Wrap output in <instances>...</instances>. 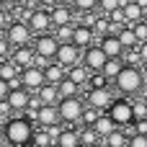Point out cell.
<instances>
[{
	"label": "cell",
	"mask_w": 147,
	"mask_h": 147,
	"mask_svg": "<svg viewBox=\"0 0 147 147\" xmlns=\"http://www.w3.org/2000/svg\"><path fill=\"white\" fill-rule=\"evenodd\" d=\"M59 41H57V36H52V34H44V36H39L36 39V44H34V52H36V57H41V59H57V54H59Z\"/></svg>",
	"instance_id": "6"
},
{
	"label": "cell",
	"mask_w": 147,
	"mask_h": 147,
	"mask_svg": "<svg viewBox=\"0 0 147 147\" xmlns=\"http://www.w3.org/2000/svg\"><path fill=\"white\" fill-rule=\"evenodd\" d=\"M34 127H31V121L26 119V116H16V119H10L8 124H5V140H8V145L13 147H26L34 142Z\"/></svg>",
	"instance_id": "1"
},
{
	"label": "cell",
	"mask_w": 147,
	"mask_h": 147,
	"mask_svg": "<svg viewBox=\"0 0 147 147\" xmlns=\"http://www.w3.org/2000/svg\"><path fill=\"white\" fill-rule=\"evenodd\" d=\"M18 78H21V70H18L10 59H3V65H0V80L13 83V80H18Z\"/></svg>",
	"instance_id": "21"
},
{
	"label": "cell",
	"mask_w": 147,
	"mask_h": 147,
	"mask_svg": "<svg viewBox=\"0 0 147 147\" xmlns=\"http://www.w3.org/2000/svg\"><path fill=\"white\" fill-rule=\"evenodd\" d=\"M98 47L103 49V54L109 57V59H124V54H127V49H124V44H121V39L119 36H106V39H101L98 41Z\"/></svg>",
	"instance_id": "11"
},
{
	"label": "cell",
	"mask_w": 147,
	"mask_h": 147,
	"mask_svg": "<svg viewBox=\"0 0 147 147\" xmlns=\"http://www.w3.org/2000/svg\"><path fill=\"white\" fill-rule=\"evenodd\" d=\"M124 13H127V23L137 26L147 16V3H124Z\"/></svg>",
	"instance_id": "15"
},
{
	"label": "cell",
	"mask_w": 147,
	"mask_h": 147,
	"mask_svg": "<svg viewBox=\"0 0 147 147\" xmlns=\"http://www.w3.org/2000/svg\"><path fill=\"white\" fill-rule=\"evenodd\" d=\"M5 36H8V41H10V47H13V49H23L34 34H31V28H28L26 23H18V21H13V23L5 28Z\"/></svg>",
	"instance_id": "5"
},
{
	"label": "cell",
	"mask_w": 147,
	"mask_h": 147,
	"mask_svg": "<svg viewBox=\"0 0 147 147\" xmlns=\"http://www.w3.org/2000/svg\"><path fill=\"white\" fill-rule=\"evenodd\" d=\"M119 39H121V44H124V49H127V52H132V49L140 44V39H137L134 28H124V31L119 34Z\"/></svg>",
	"instance_id": "26"
},
{
	"label": "cell",
	"mask_w": 147,
	"mask_h": 147,
	"mask_svg": "<svg viewBox=\"0 0 147 147\" xmlns=\"http://www.w3.org/2000/svg\"><path fill=\"white\" fill-rule=\"evenodd\" d=\"M78 88H80V85H75V83L67 78V80L59 85V98H62V101H67V98H78Z\"/></svg>",
	"instance_id": "27"
},
{
	"label": "cell",
	"mask_w": 147,
	"mask_h": 147,
	"mask_svg": "<svg viewBox=\"0 0 147 147\" xmlns=\"http://www.w3.org/2000/svg\"><path fill=\"white\" fill-rule=\"evenodd\" d=\"M21 83H23V88L31 93V90H41L44 85H47V78H44V70L41 67H28V70H23L21 72Z\"/></svg>",
	"instance_id": "9"
},
{
	"label": "cell",
	"mask_w": 147,
	"mask_h": 147,
	"mask_svg": "<svg viewBox=\"0 0 147 147\" xmlns=\"http://www.w3.org/2000/svg\"><path fill=\"white\" fill-rule=\"evenodd\" d=\"M140 57H142V65L147 67V44H142V47H140Z\"/></svg>",
	"instance_id": "35"
},
{
	"label": "cell",
	"mask_w": 147,
	"mask_h": 147,
	"mask_svg": "<svg viewBox=\"0 0 147 147\" xmlns=\"http://www.w3.org/2000/svg\"><path fill=\"white\" fill-rule=\"evenodd\" d=\"M124 67H127V65H124V59H109V62H106V67H103V75H106L109 80H114V83H116V78L124 72Z\"/></svg>",
	"instance_id": "24"
},
{
	"label": "cell",
	"mask_w": 147,
	"mask_h": 147,
	"mask_svg": "<svg viewBox=\"0 0 147 147\" xmlns=\"http://www.w3.org/2000/svg\"><path fill=\"white\" fill-rule=\"evenodd\" d=\"M129 140H132V137H127L124 129H116L111 137L101 140V145H106V147H129Z\"/></svg>",
	"instance_id": "25"
},
{
	"label": "cell",
	"mask_w": 147,
	"mask_h": 147,
	"mask_svg": "<svg viewBox=\"0 0 147 147\" xmlns=\"http://www.w3.org/2000/svg\"><path fill=\"white\" fill-rule=\"evenodd\" d=\"M109 21H111V23H116V26H127V13H124V8L114 10V13L109 16Z\"/></svg>",
	"instance_id": "31"
},
{
	"label": "cell",
	"mask_w": 147,
	"mask_h": 147,
	"mask_svg": "<svg viewBox=\"0 0 147 147\" xmlns=\"http://www.w3.org/2000/svg\"><path fill=\"white\" fill-rule=\"evenodd\" d=\"M80 129H65L62 132V137H59V142L57 147H80Z\"/></svg>",
	"instance_id": "22"
},
{
	"label": "cell",
	"mask_w": 147,
	"mask_h": 147,
	"mask_svg": "<svg viewBox=\"0 0 147 147\" xmlns=\"http://www.w3.org/2000/svg\"><path fill=\"white\" fill-rule=\"evenodd\" d=\"M109 78L103 75V72H98V75H93L90 78V90H109Z\"/></svg>",
	"instance_id": "29"
},
{
	"label": "cell",
	"mask_w": 147,
	"mask_h": 147,
	"mask_svg": "<svg viewBox=\"0 0 147 147\" xmlns=\"http://www.w3.org/2000/svg\"><path fill=\"white\" fill-rule=\"evenodd\" d=\"M59 116H62V121H67V124H78V121H83V116H85V106H83V101H80V98L59 101Z\"/></svg>",
	"instance_id": "4"
},
{
	"label": "cell",
	"mask_w": 147,
	"mask_h": 147,
	"mask_svg": "<svg viewBox=\"0 0 147 147\" xmlns=\"http://www.w3.org/2000/svg\"><path fill=\"white\" fill-rule=\"evenodd\" d=\"M80 147H83V145H80Z\"/></svg>",
	"instance_id": "40"
},
{
	"label": "cell",
	"mask_w": 147,
	"mask_h": 147,
	"mask_svg": "<svg viewBox=\"0 0 147 147\" xmlns=\"http://www.w3.org/2000/svg\"><path fill=\"white\" fill-rule=\"evenodd\" d=\"M116 90L119 93H140L145 85V75L140 67H124V72L116 78Z\"/></svg>",
	"instance_id": "2"
},
{
	"label": "cell",
	"mask_w": 147,
	"mask_h": 147,
	"mask_svg": "<svg viewBox=\"0 0 147 147\" xmlns=\"http://www.w3.org/2000/svg\"><path fill=\"white\" fill-rule=\"evenodd\" d=\"M49 13H52V26H57V28H65V26H70V21L75 18L72 8H67V5H54Z\"/></svg>",
	"instance_id": "16"
},
{
	"label": "cell",
	"mask_w": 147,
	"mask_h": 147,
	"mask_svg": "<svg viewBox=\"0 0 147 147\" xmlns=\"http://www.w3.org/2000/svg\"><path fill=\"white\" fill-rule=\"evenodd\" d=\"M10 62L23 72V70H28V67H36V52H34V49H28V47H23V49H13Z\"/></svg>",
	"instance_id": "13"
},
{
	"label": "cell",
	"mask_w": 147,
	"mask_h": 147,
	"mask_svg": "<svg viewBox=\"0 0 147 147\" xmlns=\"http://www.w3.org/2000/svg\"><path fill=\"white\" fill-rule=\"evenodd\" d=\"M44 78H47V85H62L65 80H67V72H65V67L62 65H57V62H52L47 70H44Z\"/></svg>",
	"instance_id": "17"
},
{
	"label": "cell",
	"mask_w": 147,
	"mask_h": 147,
	"mask_svg": "<svg viewBox=\"0 0 147 147\" xmlns=\"http://www.w3.org/2000/svg\"><path fill=\"white\" fill-rule=\"evenodd\" d=\"M36 124L39 129H52L57 124H62V116H59V106H44L36 116Z\"/></svg>",
	"instance_id": "14"
},
{
	"label": "cell",
	"mask_w": 147,
	"mask_h": 147,
	"mask_svg": "<svg viewBox=\"0 0 147 147\" xmlns=\"http://www.w3.org/2000/svg\"><path fill=\"white\" fill-rule=\"evenodd\" d=\"M52 147H57V145H52Z\"/></svg>",
	"instance_id": "37"
},
{
	"label": "cell",
	"mask_w": 147,
	"mask_h": 147,
	"mask_svg": "<svg viewBox=\"0 0 147 147\" xmlns=\"http://www.w3.org/2000/svg\"><path fill=\"white\" fill-rule=\"evenodd\" d=\"M93 129L98 132V137H101V140H106V137H111V134H114V132H116L119 127L114 124V119H111L109 114H103V116H101V119L96 121V127H93Z\"/></svg>",
	"instance_id": "19"
},
{
	"label": "cell",
	"mask_w": 147,
	"mask_h": 147,
	"mask_svg": "<svg viewBox=\"0 0 147 147\" xmlns=\"http://www.w3.org/2000/svg\"><path fill=\"white\" fill-rule=\"evenodd\" d=\"M0 114H3V119H5V124H8V121H10V114H13V109H10L8 101H0Z\"/></svg>",
	"instance_id": "34"
},
{
	"label": "cell",
	"mask_w": 147,
	"mask_h": 147,
	"mask_svg": "<svg viewBox=\"0 0 147 147\" xmlns=\"http://www.w3.org/2000/svg\"><path fill=\"white\" fill-rule=\"evenodd\" d=\"M109 116L114 119L116 127L127 129V127L134 124V103H129V101H116V103L109 109Z\"/></svg>",
	"instance_id": "3"
},
{
	"label": "cell",
	"mask_w": 147,
	"mask_h": 147,
	"mask_svg": "<svg viewBox=\"0 0 147 147\" xmlns=\"http://www.w3.org/2000/svg\"><path fill=\"white\" fill-rule=\"evenodd\" d=\"M31 147H52V137H49L44 129H39V132L34 134V142H31Z\"/></svg>",
	"instance_id": "30"
},
{
	"label": "cell",
	"mask_w": 147,
	"mask_h": 147,
	"mask_svg": "<svg viewBox=\"0 0 147 147\" xmlns=\"http://www.w3.org/2000/svg\"><path fill=\"white\" fill-rule=\"evenodd\" d=\"M80 142H83V147H98L101 137L93 127H80Z\"/></svg>",
	"instance_id": "23"
},
{
	"label": "cell",
	"mask_w": 147,
	"mask_h": 147,
	"mask_svg": "<svg viewBox=\"0 0 147 147\" xmlns=\"http://www.w3.org/2000/svg\"><path fill=\"white\" fill-rule=\"evenodd\" d=\"M142 101H145V106H147V93H145V96H142Z\"/></svg>",
	"instance_id": "36"
},
{
	"label": "cell",
	"mask_w": 147,
	"mask_h": 147,
	"mask_svg": "<svg viewBox=\"0 0 147 147\" xmlns=\"http://www.w3.org/2000/svg\"><path fill=\"white\" fill-rule=\"evenodd\" d=\"M106 62H109V57L103 54V49H101L98 44L90 47V49H85V54H83V65H85L90 72H103Z\"/></svg>",
	"instance_id": "8"
},
{
	"label": "cell",
	"mask_w": 147,
	"mask_h": 147,
	"mask_svg": "<svg viewBox=\"0 0 147 147\" xmlns=\"http://www.w3.org/2000/svg\"><path fill=\"white\" fill-rule=\"evenodd\" d=\"M26 147H31V145H26Z\"/></svg>",
	"instance_id": "39"
},
{
	"label": "cell",
	"mask_w": 147,
	"mask_h": 147,
	"mask_svg": "<svg viewBox=\"0 0 147 147\" xmlns=\"http://www.w3.org/2000/svg\"><path fill=\"white\" fill-rule=\"evenodd\" d=\"M114 103H116V101L111 98L109 90H90V93H88V106L96 109V111H101V114H109V109H111Z\"/></svg>",
	"instance_id": "12"
},
{
	"label": "cell",
	"mask_w": 147,
	"mask_h": 147,
	"mask_svg": "<svg viewBox=\"0 0 147 147\" xmlns=\"http://www.w3.org/2000/svg\"><path fill=\"white\" fill-rule=\"evenodd\" d=\"M49 26H52V13H49L47 8L34 10V16H31V21H28L31 34H36V39H39V36H44V34H47V28H49Z\"/></svg>",
	"instance_id": "10"
},
{
	"label": "cell",
	"mask_w": 147,
	"mask_h": 147,
	"mask_svg": "<svg viewBox=\"0 0 147 147\" xmlns=\"http://www.w3.org/2000/svg\"><path fill=\"white\" fill-rule=\"evenodd\" d=\"M145 21H147V16H145Z\"/></svg>",
	"instance_id": "38"
},
{
	"label": "cell",
	"mask_w": 147,
	"mask_h": 147,
	"mask_svg": "<svg viewBox=\"0 0 147 147\" xmlns=\"http://www.w3.org/2000/svg\"><path fill=\"white\" fill-rule=\"evenodd\" d=\"M96 36H93V28H88V26H75V39H72V44L78 47V49H90V41H93Z\"/></svg>",
	"instance_id": "18"
},
{
	"label": "cell",
	"mask_w": 147,
	"mask_h": 147,
	"mask_svg": "<svg viewBox=\"0 0 147 147\" xmlns=\"http://www.w3.org/2000/svg\"><path fill=\"white\" fill-rule=\"evenodd\" d=\"M132 28H134L137 39H140L142 44H147V21H142V23H137V26H132Z\"/></svg>",
	"instance_id": "32"
},
{
	"label": "cell",
	"mask_w": 147,
	"mask_h": 147,
	"mask_svg": "<svg viewBox=\"0 0 147 147\" xmlns=\"http://www.w3.org/2000/svg\"><path fill=\"white\" fill-rule=\"evenodd\" d=\"M67 78L75 83V85H85V83H90V70L85 67V65H78V67H72V70H67Z\"/></svg>",
	"instance_id": "20"
},
{
	"label": "cell",
	"mask_w": 147,
	"mask_h": 147,
	"mask_svg": "<svg viewBox=\"0 0 147 147\" xmlns=\"http://www.w3.org/2000/svg\"><path fill=\"white\" fill-rule=\"evenodd\" d=\"M132 140H129V147H147V137L142 134H129Z\"/></svg>",
	"instance_id": "33"
},
{
	"label": "cell",
	"mask_w": 147,
	"mask_h": 147,
	"mask_svg": "<svg viewBox=\"0 0 147 147\" xmlns=\"http://www.w3.org/2000/svg\"><path fill=\"white\" fill-rule=\"evenodd\" d=\"M57 41L59 44H72V39H75V26H65V28H57Z\"/></svg>",
	"instance_id": "28"
},
{
	"label": "cell",
	"mask_w": 147,
	"mask_h": 147,
	"mask_svg": "<svg viewBox=\"0 0 147 147\" xmlns=\"http://www.w3.org/2000/svg\"><path fill=\"white\" fill-rule=\"evenodd\" d=\"M83 49H78L75 44H62L59 47V54H57V65H62L65 70H72V67H78V65H83Z\"/></svg>",
	"instance_id": "7"
}]
</instances>
